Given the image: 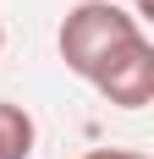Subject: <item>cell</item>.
Listing matches in <instances>:
<instances>
[{"label": "cell", "instance_id": "1", "mask_svg": "<svg viewBox=\"0 0 154 159\" xmlns=\"http://www.w3.org/2000/svg\"><path fill=\"white\" fill-rule=\"evenodd\" d=\"M143 33V22L127 6H116V0H77L72 11L61 16V33H55V44H61V61L72 77L88 82L99 66L116 55L121 44H132Z\"/></svg>", "mask_w": 154, "mask_h": 159}, {"label": "cell", "instance_id": "2", "mask_svg": "<svg viewBox=\"0 0 154 159\" xmlns=\"http://www.w3.org/2000/svg\"><path fill=\"white\" fill-rule=\"evenodd\" d=\"M88 82L116 104V110H143L154 99V44H149V33H138L132 44H121Z\"/></svg>", "mask_w": 154, "mask_h": 159}, {"label": "cell", "instance_id": "3", "mask_svg": "<svg viewBox=\"0 0 154 159\" xmlns=\"http://www.w3.org/2000/svg\"><path fill=\"white\" fill-rule=\"evenodd\" d=\"M33 148H39L33 115L11 99H0V159H33Z\"/></svg>", "mask_w": 154, "mask_h": 159}, {"label": "cell", "instance_id": "4", "mask_svg": "<svg viewBox=\"0 0 154 159\" xmlns=\"http://www.w3.org/2000/svg\"><path fill=\"white\" fill-rule=\"evenodd\" d=\"M83 159H149V154H138V148H88Z\"/></svg>", "mask_w": 154, "mask_h": 159}, {"label": "cell", "instance_id": "5", "mask_svg": "<svg viewBox=\"0 0 154 159\" xmlns=\"http://www.w3.org/2000/svg\"><path fill=\"white\" fill-rule=\"evenodd\" d=\"M0 49H6V22H0Z\"/></svg>", "mask_w": 154, "mask_h": 159}]
</instances>
